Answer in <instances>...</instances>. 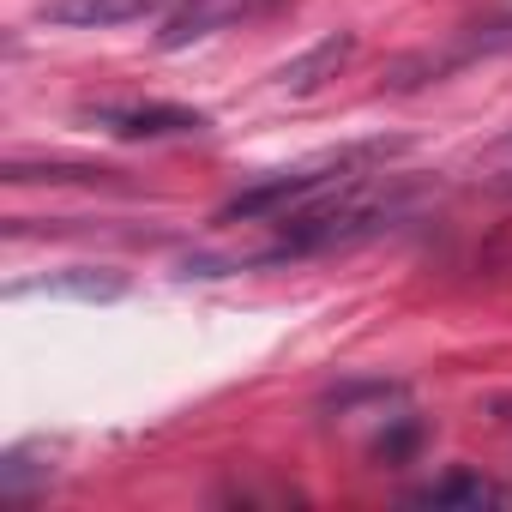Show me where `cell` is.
Here are the masks:
<instances>
[{"label":"cell","instance_id":"cell-2","mask_svg":"<svg viewBox=\"0 0 512 512\" xmlns=\"http://www.w3.org/2000/svg\"><path fill=\"white\" fill-rule=\"evenodd\" d=\"M398 211H404V193H392V199H368V193H356V181H350L338 199L320 193V205L308 199V211L284 217L278 247L260 253V260H302V253H326V247H356V241L392 229Z\"/></svg>","mask_w":512,"mask_h":512},{"label":"cell","instance_id":"cell-4","mask_svg":"<svg viewBox=\"0 0 512 512\" xmlns=\"http://www.w3.org/2000/svg\"><path fill=\"white\" fill-rule=\"evenodd\" d=\"M157 7V0H43L37 19L55 25V31H115V25H133Z\"/></svg>","mask_w":512,"mask_h":512},{"label":"cell","instance_id":"cell-1","mask_svg":"<svg viewBox=\"0 0 512 512\" xmlns=\"http://www.w3.org/2000/svg\"><path fill=\"white\" fill-rule=\"evenodd\" d=\"M398 151H404V139H356V145H338V151H326V157H314V163H296V169H278V175H266V181L241 187V193L217 211V223L284 217L290 205H308V199H320V193H332V187L362 181L374 163H386V157H398Z\"/></svg>","mask_w":512,"mask_h":512},{"label":"cell","instance_id":"cell-7","mask_svg":"<svg viewBox=\"0 0 512 512\" xmlns=\"http://www.w3.org/2000/svg\"><path fill=\"white\" fill-rule=\"evenodd\" d=\"M416 500H422V506H506V488H494V482H482V476L452 470L446 482H428Z\"/></svg>","mask_w":512,"mask_h":512},{"label":"cell","instance_id":"cell-8","mask_svg":"<svg viewBox=\"0 0 512 512\" xmlns=\"http://www.w3.org/2000/svg\"><path fill=\"white\" fill-rule=\"evenodd\" d=\"M115 169H91V163H7V181H109Z\"/></svg>","mask_w":512,"mask_h":512},{"label":"cell","instance_id":"cell-9","mask_svg":"<svg viewBox=\"0 0 512 512\" xmlns=\"http://www.w3.org/2000/svg\"><path fill=\"white\" fill-rule=\"evenodd\" d=\"M500 151H512V133H500Z\"/></svg>","mask_w":512,"mask_h":512},{"label":"cell","instance_id":"cell-3","mask_svg":"<svg viewBox=\"0 0 512 512\" xmlns=\"http://www.w3.org/2000/svg\"><path fill=\"white\" fill-rule=\"evenodd\" d=\"M91 121L109 139H181V133H205L211 121L199 109L181 103H133V109H91Z\"/></svg>","mask_w":512,"mask_h":512},{"label":"cell","instance_id":"cell-6","mask_svg":"<svg viewBox=\"0 0 512 512\" xmlns=\"http://www.w3.org/2000/svg\"><path fill=\"white\" fill-rule=\"evenodd\" d=\"M127 284L115 272H91V266H73V272H55L43 284H13L7 296H73V302H115Z\"/></svg>","mask_w":512,"mask_h":512},{"label":"cell","instance_id":"cell-5","mask_svg":"<svg viewBox=\"0 0 512 512\" xmlns=\"http://www.w3.org/2000/svg\"><path fill=\"white\" fill-rule=\"evenodd\" d=\"M356 55V37L350 31H332V37H320L314 49H302L296 61H284L278 73H272V85L278 91H290V97H308V91H320L326 79H338V67Z\"/></svg>","mask_w":512,"mask_h":512}]
</instances>
